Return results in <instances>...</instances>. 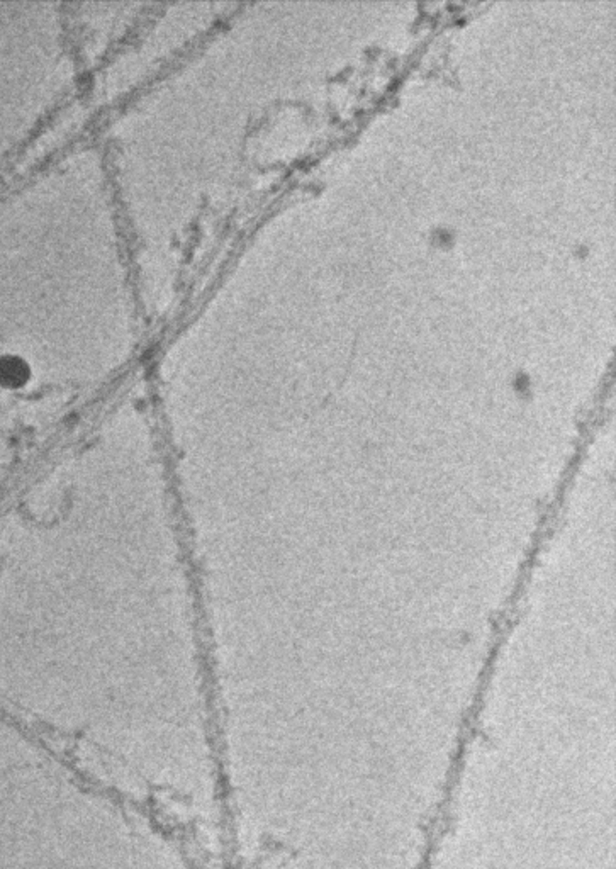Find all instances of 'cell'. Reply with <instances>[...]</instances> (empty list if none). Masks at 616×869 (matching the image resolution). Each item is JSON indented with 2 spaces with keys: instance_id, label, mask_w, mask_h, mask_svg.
I'll return each instance as SVG.
<instances>
[{
  "instance_id": "1",
  "label": "cell",
  "mask_w": 616,
  "mask_h": 869,
  "mask_svg": "<svg viewBox=\"0 0 616 869\" xmlns=\"http://www.w3.org/2000/svg\"><path fill=\"white\" fill-rule=\"evenodd\" d=\"M30 377L26 363L17 359L0 360V381L7 385H21Z\"/></svg>"
}]
</instances>
